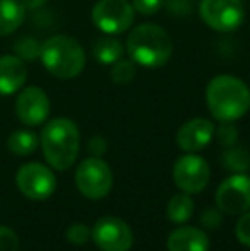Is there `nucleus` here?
I'll return each mask as SVG.
<instances>
[{
    "label": "nucleus",
    "instance_id": "nucleus-1",
    "mask_svg": "<svg viewBox=\"0 0 250 251\" xmlns=\"http://www.w3.org/2000/svg\"><path fill=\"white\" fill-rule=\"evenodd\" d=\"M207 109L218 122H235L250 109V89L233 75H216L206 87Z\"/></svg>",
    "mask_w": 250,
    "mask_h": 251
},
{
    "label": "nucleus",
    "instance_id": "nucleus-2",
    "mask_svg": "<svg viewBox=\"0 0 250 251\" xmlns=\"http://www.w3.org/2000/svg\"><path fill=\"white\" fill-rule=\"evenodd\" d=\"M40 144L48 164L57 171H65L76 162L79 154V128L72 120L55 118L41 130Z\"/></svg>",
    "mask_w": 250,
    "mask_h": 251
},
{
    "label": "nucleus",
    "instance_id": "nucleus-3",
    "mask_svg": "<svg viewBox=\"0 0 250 251\" xmlns=\"http://www.w3.org/2000/svg\"><path fill=\"white\" fill-rule=\"evenodd\" d=\"M127 51L132 62L147 69L163 67L170 60L173 43L167 31L153 23H146L130 31L127 38Z\"/></svg>",
    "mask_w": 250,
    "mask_h": 251
},
{
    "label": "nucleus",
    "instance_id": "nucleus-4",
    "mask_svg": "<svg viewBox=\"0 0 250 251\" xmlns=\"http://www.w3.org/2000/svg\"><path fill=\"white\" fill-rule=\"evenodd\" d=\"M40 58L45 69L58 79H74L86 65V53L79 41L65 34L48 38L41 45Z\"/></svg>",
    "mask_w": 250,
    "mask_h": 251
},
{
    "label": "nucleus",
    "instance_id": "nucleus-5",
    "mask_svg": "<svg viewBox=\"0 0 250 251\" xmlns=\"http://www.w3.org/2000/svg\"><path fill=\"white\" fill-rule=\"evenodd\" d=\"M77 190L89 200H101L111 192L113 175L101 157H87L76 169Z\"/></svg>",
    "mask_w": 250,
    "mask_h": 251
},
{
    "label": "nucleus",
    "instance_id": "nucleus-6",
    "mask_svg": "<svg viewBox=\"0 0 250 251\" xmlns=\"http://www.w3.org/2000/svg\"><path fill=\"white\" fill-rule=\"evenodd\" d=\"M199 12L204 23L220 33H231L238 29L245 17L242 0H202Z\"/></svg>",
    "mask_w": 250,
    "mask_h": 251
},
{
    "label": "nucleus",
    "instance_id": "nucleus-7",
    "mask_svg": "<svg viewBox=\"0 0 250 251\" xmlns=\"http://www.w3.org/2000/svg\"><path fill=\"white\" fill-rule=\"evenodd\" d=\"M16 183L19 192L26 199L36 201L50 199L57 188V178L52 169L40 162H28L21 166L16 175Z\"/></svg>",
    "mask_w": 250,
    "mask_h": 251
},
{
    "label": "nucleus",
    "instance_id": "nucleus-8",
    "mask_svg": "<svg viewBox=\"0 0 250 251\" xmlns=\"http://www.w3.org/2000/svg\"><path fill=\"white\" fill-rule=\"evenodd\" d=\"M91 17L100 31L107 34H120L132 26L136 10L127 0H98Z\"/></svg>",
    "mask_w": 250,
    "mask_h": 251
},
{
    "label": "nucleus",
    "instance_id": "nucleus-9",
    "mask_svg": "<svg viewBox=\"0 0 250 251\" xmlns=\"http://www.w3.org/2000/svg\"><path fill=\"white\" fill-rule=\"evenodd\" d=\"M211 179V169L206 159L197 155L195 152L190 154L187 152L185 155L177 159L173 166V181L184 193L194 195L206 190Z\"/></svg>",
    "mask_w": 250,
    "mask_h": 251
},
{
    "label": "nucleus",
    "instance_id": "nucleus-10",
    "mask_svg": "<svg viewBox=\"0 0 250 251\" xmlns=\"http://www.w3.org/2000/svg\"><path fill=\"white\" fill-rule=\"evenodd\" d=\"M91 239L101 251H129L134 234L130 226L118 217H101L91 229Z\"/></svg>",
    "mask_w": 250,
    "mask_h": 251
},
{
    "label": "nucleus",
    "instance_id": "nucleus-11",
    "mask_svg": "<svg viewBox=\"0 0 250 251\" xmlns=\"http://www.w3.org/2000/svg\"><path fill=\"white\" fill-rule=\"evenodd\" d=\"M216 205L226 215H242L250 210V178L247 175H231L216 192Z\"/></svg>",
    "mask_w": 250,
    "mask_h": 251
},
{
    "label": "nucleus",
    "instance_id": "nucleus-12",
    "mask_svg": "<svg viewBox=\"0 0 250 251\" xmlns=\"http://www.w3.org/2000/svg\"><path fill=\"white\" fill-rule=\"evenodd\" d=\"M16 115L21 123L28 126H38L45 123L50 115V100L47 93L36 86L21 91L16 100Z\"/></svg>",
    "mask_w": 250,
    "mask_h": 251
},
{
    "label": "nucleus",
    "instance_id": "nucleus-13",
    "mask_svg": "<svg viewBox=\"0 0 250 251\" xmlns=\"http://www.w3.org/2000/svg\"><path fill=\"white\" fill-rule=\"evenodd\" d=\"M214 137V125L206 118H194L178 128L177 146L184 152H199L206 149Z\"/></svg>",
    "mask_w": 250,
    "mask_h": 251
},
{
    "label": "nucleus",
    "instance_id": "nucleus-14",
    "mask_svg": "<svg viewBox=\"0 0 250 251\" xmlns=\"http://www.w3.org/2000/svg\"><path fill=\"white\" fill-rule=\"evenodd\" d=\"M28 70L24 62L16 55L0 56V94L9 96L26 84Z\"/></svg>",
    "mask_w": 250,
    "mask_h": 251
},
{
    "label": "nucleus",
    "instance_id": "nucleus-15",
    "mask_svg": "<svg viewBox=\"0 0 250 251\" xmlns=\"http://www.w3.org/2000/svg\"><path fill=\"white\" fill-rule=\"evenodd\" d=\"M167 248L168 251H209L211 241L202 229L184 226L170 232Z\"/></svg>",
    "mask_w": 250,
    "mask_h": 251
},
{
    "label": "nucleus",
    "instance_id": "nucleus-16",
    "mask_svg": "<svg viewBox=\"0 0 250 251\" xmlns=\"http://www.w3.org/2000/svg\"><path fill=\"white\" fill-rule=\"evenodd\" d=\"M26 9L19 0H0V36L14 33L23 24Z\"/></svg>",
    "mask_w": 250,
    "mask_h": 251
},
{
    "label": "nucleus",
    "instance_id": "nucleus-17",
    "mask_svg": "<svg viewBox=\"0 0 250 251\" xmlns=\"http://www.w3.org/2000/svg\"><path fill=\"white\" fill-rule=\"evenodd\" d=\"M38 146H40V139L31 130H16L7 139V149L21 157L33 154L38 149Z\"/></svg>",
    "mask_w": 250,
    "mask_h": 251
},
{
    "label": "nucleus",
    "instance_id": "nucleus-18",
    "mask_svg": "<svg viewBox=\"0 0 250 251\" xmlns=\"http://www.w3.org/2000/svg\"><path fill=\"white\" fill-rule=\"evenodd\" d=\"M194 208H195V203H194L192 197L189 193H177L170 199L167 205V215L171 222L175 224H184L187 222L194 214Z\"/></svg>",
    "mask_w": 250,
    "mask_h": 251
},
{
    "label": "nucleus",
    "instance_id": "nucleus-19",
    "mask_svg": "<svg viewBox=\"0 0 250 251\" xmlns=\"http://www.w3.org/2000/svg\"><path fill=\"white\" fill-rule=\"evenodd\" d=\"M122 55H124V47L115 38H100L93 45V56L103 65H113L122 58Z\"/></svg>",
    "mask_w": 250,
    "mask_h": 251
},
{
    "label": "nucleus",
    "instance_id": "nucleus-20",
    "mask_svg": "<svg viewBox=\"0 0 250 251\" xmlns=\"http://www.w3.org/2000/svg\"><path fill=\"white\" fill-rule=\"evenodd\" d=\"M221 164L233 175H242L250 169V154L242 147H228L221 155Z\"/></svg>",
    "mask_w": 250,
    "mask_h": 251
},
{
    "label": "nucleus",
    "instance_id": "nucleus-21",
    "mask_svg": "<svg viewBox=\"0 0 250 251\" xmlns=\"http://www.w3.org/2000/svg\"><path fill=\"white\" fill-rule=\"evenodd\" d=\"M136 72L137 70H136L134 62H129V60L120 58L118 62L113 63V67H111L110 77L115 84H118V86H127V84H130L134 80Z\"/></svg>",
    "mask_w": 250,
    "mask_h": 251
},
{
    "label": "nucleus",
    "instance_id": "nucleus-22",
    "mask_svg": "<svg viewBox=\"0 0 250 251\" xmlns=\"http://www.w3.org/2000/svg\"><path fill=\"white\" fill-rule=\"evenodd\" d=\"M14 53L16 56H19L21 60H26V62H31V60L40 58L41 53V45L38 43L33 38H21V40L16 41L14 45Z\"/></svg>",
    "mask_w": 250,
    "mask_h": 251
},
{
    "label": "nucleus",
    "instance_id": "nucleus-23",
    "mask_svg": "<svg viewBox=\"0 0 250 251\" xmlns=\"http://www.w3.org/2000/svg\"><path fill=\"white\" fill-rule=\"evenodd\" d=\"M214 133H216L218 142L223 147H226V149L228 147H233L238 140V130L233 125V122H221L220 128L214 130Z\"/></svg>",
    "mask_w": 250,
    "mask_h": 251
},
{
    "label": "nucleus",
    "instance_id": "nucleus-24",
    "mask_svg": "<svg viewBox=\"0 0 250 251\" xmlns=\"http://www.w3.org/2000/svg\"><path fill=\"white\" fill-rule=\"evenodd\" d=\"M67 241L72 243L76 246H83L87 243V239L91 238V229L87 227L83 222H76V224H70L69 229L65 232Z\"/></svg>",
    "mask_w": 250,
    "mask_h": 251
},
{
    "label": "nucleus",
    "instance_id": "nucleus-25",
    "mask_svg": "<svg viewBox=\"0 0 250 251\" xmlns=\"http://www.w3.org/2000/svg\"><path fill=\"white\" fill-rule=\"evenodd\" d=\"M235 236L244 246L250 248V210L244 212L235 226Z\"/></svg>",
    "mask_w": 250,
    "mask_h": 251
},
{
    "label": "nucleus",
    "instance_id": "nucleus-26",
    "mask_svg": "<svg viewBox=\"0 0 250 251\" xmlns=\"http://www.w3.org/2000/svg\"><path fill=\"white\" fill-rule=\"evenodd\" d=\"M0 251H19V238L7 226H0Z\"/></svg>",
    "mask_w": 250,
    "mask_h": 251
},
{
    "label": "nucleus",
    "instance_id": "nucleus-27",
    "mask_svg": "<svg viewBox=\"0 0 250 251\" xmlns=\"http://www.w3.org/2000/svg\"><path fill=\"white\" fill-rule=\"evenodd\" d=\"M165 0H132V7L136 12L142 16H153L163 7Z\"/></svg>",
    "mask_w": 250,
    "mask_h": 251
},
{
    "label": "nucleus",
    "instance_id": "nucleus-28",
    "mask_svg": "<svg viewBox=\"0 0 250 251\" xmlns=\"http://www.w3.org/2000/svg\"><path fill=\"white\" fill-rule=\"evenodd\" d=\"M221 221H223V212H221L220 208H206V210L202 212V215H200V224H202L204 227L211 229V231L220 227Z\"/></svg>",
    "mask_w": 250,
    "mask_h": 251
},
{
    "label": "nucleus",
    "instance_id": "nucleus-29",
    "mask_svg": "<svg viewBox=\"0 0 250 251\" xmlns=\"http://www.w3.org/2000/svg\"><path fill=\"white\" fill-rule=\"evenodd\" d=\"M87 149H89V152L94 157H101V155L107 152V140L100 135L93 137V139L89 140V144H87Z\"/></svg>",
    "mask_w": 250,
    "mask_h": 251
},
{
    "label": "nucleus",
    "instance_id": "nucleus-30",
    "mask_svg": "<svg viewBox=\"0 0 250 251\" xmlns=\"http://www.w3.org/2000/svg\"><path fill=\"white\" fill-rule=\"evenodd\" d=\"M19 2L23 3V7L26 10H36V9H40V7H43L48 0H19Z\"/></svg>",
    "mask_w": 250,
    "mask_h": 251
}]
</instances>
